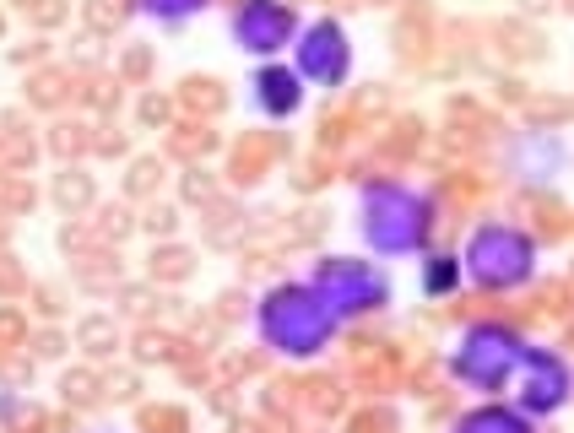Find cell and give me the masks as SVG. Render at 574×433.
<instances>
[{
  "mask_svg": "<svg viewBox=\"0 0 574 433\" xmlns=\"http://www.w3.org/2000/svg\"><path fill=\"white\" fill-rule=\"evenodd\" d=\"M347 70H352V44H347L341 22L320 17L315 28H304V38H299V77H309L320 87H341Z\"/></svg>",
  "mask_w": 574,
  "mask_h": 433,
  "instance_id": "52a82bcc",
  "label": "cell"
},
{
  "mask_svg": "<svg viewBox=\"0 0 574 433\" xmlns=\"http://www.w3.org/2000/svg\"><path fill=\"white\" fill-rule=\"evenodd\" d=\"M466 271L477 287H488V293H510V287L531 282L537 271V244L521 233V228H504V223H488L472 233L466 244Z\"/></svg>",
  "mask_w": 574,
  "mask_h": 433,
  "instance_id": "3957f363",
  "label": "cell"
},
{
  "mask_svg": "<svg viewBox=\"0 0 574 433\" xmlns=\"http://www.w3.org/2000/svg\"><path fill=\"white\" fill-rule=\"evenodd\" d=\"M526 357H531V347H526L515 331H504V325H472V331L461 336V352H455V374H461L472 390L493 396V390H504V385L521 374Z\"/></svg>",
  "mask_w": 574,
  "mask_h": 433,
  "instance_id": "277c9868",
  "label": "cell"
},
{
  "mask_svg": "<svg viewBox=\"0 0 574 433\" xmlns=\"http://www.w3.org/2000/svg\"><path fill=\"white\" fill-rule=\"evenodd\" d=\"M315 293L331 304V315H374L390 304V282L369 266V260H352V255H325L315 266Z\"/></svg>",
  "mask_w": 574,
  "mask_h": 433,
  "instance_id": "5b68a950",
  "label": "cell"
},
{
  "mask_svg": "<svg viewBox=\"0 0 574 433\" xmlns=\"http://www.w3.org/2000/svg\"><path fill=\"white\" fill-rule=\"evenodd\" d=\"M455 433H537L521 412H504V406H477L455 422Z\"/></svg>",
  "mask_w": 574,
  "mask_h": 433,
  "instance_id": "30bf717a",
  "label": "cell"
},
{
  "mask_svg": "<svg viewBox=\"0 0 574 433\" xmlns=\"http://www.w3.org/2000/svg\"><path fill=\"white\" fill-rule=\"evenodd\" d=\"M77 341H82L93 357H109V352L119 347V325H114L109 315H87V320L77 325Z\"/></svg>",
  "mask_w": 574,
  "mask_h": 433,
  "instance_id": "8fae6325",
  "label": "cell"
},
{
  "mask_svg": "<svg viewBox=\"0 0 574 433\" xmlns=\"http://www.w3.org/2000/svg\"><path fill=\"white\" fill-rule=\"evenodd\" d=\"M184 98H190L195 109H223V103H228V93H223L217 77H190V82H184Z\"/></svg>",
  "mask_w": 574,
  "mask_h": 433,
  "instance_id": "e0dca14e",
  "label": "cell"
},
{
  "mask_svg": "<svg viewBox=\"0 0 574 433\" xmlns=\"http://www.w3.org/2000/svg\"><path fill=\"white\" fill-rule=\"evenodd\" d=\"M158 184H163V163H158V158H141V163L130 168V179H125L130 195H152Z\"/></svg>",
  "mask_w": 574,
  "mask_h": 433,
  "instance_id": "ac0fdd59",
  "label": "cell"
},
{
  "mask_svg": "<svg viewBox=\"0 0 574 433\" xmlns=\"http://www.w3.org/2000/svg\"><path fill=\"white\" fill-rule=\"evenodd\" d=\"M563 12H569V17H574V0H563Z\"/></svg>",
  "mask_w": 574,
  "mask_h": 433,
  "instance_id": "f1b7e54d",
  "label": "cell"
},
{
  "mask_svg": "<svg viewBox=\"0 0 574 433\" xmlns=\"http://www.w3.org/2000/svg\"><path fill=\"white\" fill-rule=\"evenodd\" d=\"M54 200H60L65 211H82V206H93V179H87L82 168H65V174L54 179Z\"/></svg>",
  "mask_w": 574,
  "mask_h": 433,
  "instance_id": "7c38bea8",
  "label": "cell"
},
{
  "mask_svg": "<svg viewBox=\"0 0 574 433\" xmlns=\"http://www.w3.org/2000/svg\"><path fill=\"white\" fill-rule=\"evenodd\" d=\"M255 103H260L271 119L299 114V103H304V77H299V70H287V65L255 70Z\"/></svg>",
  "mask_w": 574,
  "mask_h": 433,
  "instance_id": "9c48e42d",
  "label": "cell"
},
{
  "mask_svg": "<svg viewBox=\"0 0 574 433\" xmlns=\"http://www.w3.org/2000/svg\"><path fill=\"white\" fill-rule=\"evenodd\" d=\"M211 190H217V179H211L206 168H190L184 174V200H211Z\"/></svg>",
  "mask_w": 574,
  "mask_h": 433,
  "instance_id": "7402d4cb",
  "label": "cell"
},
{
  "mask_svg": "<svg viewBox=\"0 0 574 433\" xmlns=\"http://www.w3.org/2000/svg\"><path fill=\"white\" fill-rule=\"evenodd\" d=\"M364 239L380 249V255H412L428 244V233H434V206H428L417 190L406 184H369L364 190Z\"/></svg>",
  "mask_w": 574,
  "mask_h": 433,
  "instance_id": "7a4b0ae2",
  "label": "cell"
},
{
  "mask_svg": "<svg viewBox=\"0 0 574 433\" xmlns=\"http://www.w3.org/2000/svg\"><path fill=\"white\" fill-rule=\"evenodd\" d=\"M455 276H461V260H455V255H434V260L422 266V293H434V298L450 293Z\"/></svg>",
  "mask_w": 574,
  "mask_h": 433,
  "instance_id": "5bb4252c",
  "label": "cell"
},
{
  "mask_svg": "<svg viewBox=\"0 0 574 433\" xmlns=\"http://www.w3.org/2000/svg\"><path fill=\"white\" fill-rule=\"evenodd\" d=\"M130 228H135V223H130V211H125V206H109V211H103V223H98V233H103V239H114V244H119V239H130Z\"/></svg>",
  "mask_w": 574,
  "mask_h": 433,
  "instance_id": "d6986e66",
  "label": "cell"
},
{
  "mask_svg": "<svg viewBox=\"0 0 574 433\" xmlns=\"http://www.w3.org/2000/svg\"><path fill=\"white\" fill-rule=\"evenodd\" d=\"M228 28H234L239 49L276 54V49H287V38L299 33V17H293V6H282V0H239Z\"/></svg>",
  "mask_w": 574,
  "mask_h": 433,
  "instance_id": "8992f818",
  "label": "cell"
},
{
  "mask_svg": "<svg viewBox=\"0 0 574 433\" xmlns=\"http://www.w3.org/2000/svg\"><path fill=\"white\" fill-rule=\"evenodd\" d=\"M60 17H65L60 0H33V22H38V28H54Z\"/></svg>",
  "mask_w": 574,
  "mask_h": 433,
  "instance_id": "cb8c5ba5",
  "label": "cell"
},
{
  "mask_svg": "<svg viewBox=\"0 0 574 433\" xmlns=\"http://www.w3.org/2000/svg\"><path fill=\"white\" fill-rule=\"evenodd\" d=\"M141 119H147V125H163V119H168V98H158V93L141 98Z\"/></svg>",
  "mask_w": 574,
  "mask_h": 433,
  "instance_id": "d4e9b609",
  "label": "cell"
},
{
  "mask_svg": "<svg viewBox=\"0 0 574 433\" xmlns=\"http://www.w3.org/2000/svg\"><path fill=\"white\" fill-rule=\"evenodd\" d=\"M141 228H147V233H163V239H168V233L179 228V211H174V206H158V200H152V206H147V223H141Z\"/></svg>",
  "mask_w": 574,
  "mask_h": 433,
  "instance_id": "ffe728a7",
  "label": "cell"
},
{
  "mask_svg": "<svg viewBox=\"0 0 574 433\" xmlns=\"http://www.w3.org/2000/svg\"><path fill=\"white\" fill-rule=\"evenodd\" d=\"M87 22L93 28H119V12H109L103 0H87Z\"/></svg>",
  "mask_w": 574,
  "mask_h": 433,
  "instance_id": "484cf974",
  "label": "cell"
},
{
  "mask_svg": "<svg viewBox=\"0 0 574 433\" xmlns=\"http://www.w3.org/2000/svg\"><path fill=\"white\" fill-rule=\"evenodd\" d=\"M60 396H65V406H93V401L103 396V380H98L93 369H70V374L60 380Z\"/></svg>",
  "mask_w": 574,
  "mask_h": 433,
  "instance_id": "4fadbf2b",
  "label": "cell"
},
{
  "mask_svg": "<svg viewBox=\"0 0 574 433\" xmlns=\"http://www.w3.org/2000/svg\"><path fill=\"white\" fill-rule=\"evenodd\" d=\"M380 6H390V0H380Z\"/></svg>",
  "mask_w": 574,
  "mask_h": 433,
  "instance_id": "f546056e",
  "label": "cell"
},
{
  "mask_svg": "<svg viewBox=\"0 0 574 433\" xmlns=\"http://www.w3.org/2000/svg\"><path fill=\"white\" fill-rule=\"evenodd\" d=\"M515 6H521L526 17H542V12H553V0H515Z\"/></svg>",
  "mask_w": 574,
  "mask_h": 433,
  "instance_id": "83f0119b",
  "label": "cell"
},
{
  "mask_svg": "<svg viewBox=\"0 0 574 433\" xmlns=\"http://www.w3.org/2000/svg\"><path fill=\"white\" fill-rule=\"evenodd\" d=\"M135 390H141V380H135L130 369H119V374L103 380V396H109V401H135Z\"/></svg>",
  "mask_w": 574,
  "mask_h": 433,
  "instance_id": "44dd1931",
  "label": "cell"
},
{
  "mask_svg": "<svg viewBox=\"0 0 574 433\" xmlns=\"http://www.w3.org/2000/svg\"><path fill=\"white\" fill-rule=\"evenodd\" d=\"M190 271H195V255L179 249V244H168V249L152 255V276H163V282H184Z\"/></svg>",
  "mask_w": 574,
  "mask_h": 433,
  "instance_id": "9a60e30c",
  "label": "cell"
},
{
  "mask_svg": "<svg viewBox=\"0 0 574 433\" xmlns=\"http://www.w3.org/2000/svg\"><path fill=\"white\" fill-rule=\"evenodd\" d=\"M33 103H60V77H38L33 82Z\"/></svg>",
  "mask_w": 574,
  "mask_h": 433,
  "instance_id": "4316f807",
  "label": "cell"
},
{
  "mask_svg": "<svg viewBox=\"0 0 574 433\" xmlns=\"http://www.w3.org/2000/svg\"><path fill=\"white\" fill-rule=\"evenodd\" d=\"M158 22H168V28H179V22H190L195 12H206V0H141Z\"/></svg>",
  "mask_w": 574,
  "mask_h": 433,
  "instance_id": "2e32d148",
  "label": "cell"
},
{
  "mask_svg": "<svg viewBox=\"0 0 574 433\" xmlns=\"http://www.w3.org/2000/svg\"><path fill=\"white\" fill-rule=\"evenodd\" d=\"M119 309L125 315H147L152 309V287H119Z\"/></svg>",
  "mask_w": 574,
  "mask_h": 433,
  "instance_id": "603a6c76",
  "label": "cell"
},
{
  "mask_svg": "<svg viewBox=\"0 0 574 433\" xmlns=\"http://www.w3.org/2000/svg\"><path fill=\"white\" fill-rule=\"evenodd\" d=\"M260 336H266V347H276L287 357H315L336 336V315L315 287L287 282V287H271L260 304Z\"/></svg>",
  "mask_w": 574,
  "mask_h": 433,
  "instance_id": "6da1fadb",
  "label": "cell"
},
{
  "mask_svg": "<svg viewBox=\"0 0 574 433\" xmlns=\"http://www.w3.org/2000/svg\"><path fill=\"white\" fill-rule=\"evenodd\" d=\"M521 374H526L521 380V406L526 412H558L569 401V369H563V357L531 347V357L521 364Z\"/></svg>",
  "mask_w": 574,
  "mask_h": 433,
  "instance_id": "ba28073f",
  "label": "cell"
}]
</instances>
